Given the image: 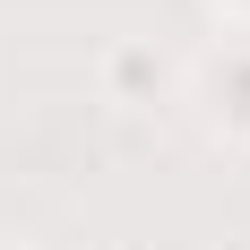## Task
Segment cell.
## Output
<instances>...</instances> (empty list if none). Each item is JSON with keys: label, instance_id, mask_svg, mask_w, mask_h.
I'll use <instances>...</instances> for the list:
<instances>
[{"label": "cell", "instance_id": "1", "mask_svg": "<svg viewBox=\"0 0 250 250\" xmlns=\"http://www.w3.org/2000/svg\"><path fill=\"white\" fill-rule=\"evenodd\" d=\"M164 86H173V61L155 43H112L104 52V95L112 104H164Z\"/></svg>", "mask_w": 250, "mask_h": 250}, {"label": "cell", "instance_id": "2", "mask_svg": "<svg viewBox=\"0 0 250 250\" xmlns=\"http://www.w3.org/2000/svg\"><path fill=\"white\" fill-rule=\"evenodd\" d=\"M207 9H225V18H250V0H207Z\"/></svg>", "mask_w": 250, "mask_h": 250}, {"label": "cell", "instance_id": "3", "mask_svg": "<svg viewBox=\"0 0 250 250\" xmlns=\"http://www.w3.org/2000/svg\"><path fill=\"white\" fill-rule=\"evenodd\" d=\"M242 129H250V104H242Z\"/></svg>", "mask_w": 250, "mask_h": 250}]
</instances>
